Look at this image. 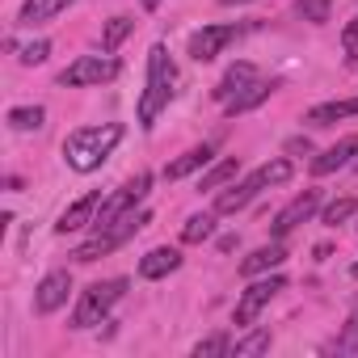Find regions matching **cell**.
<instances>
[{
  "label": "cell",
  "mask_w": 358,
  "mask_h": 358,
  "mask_svg": "<svg viewBox=\"0 0 358 358\" xmlns=\"http://www.w3.org/2000/svg\"><path fill=\"white\" fill-rule=\"evenodd\" d=\"M127 127L122 122H106V127H76L68 139H64V160L76 169V173H93L110 160V152L122 143Z\"/></svg>",
  "instance_id": "6da1fadb"
},
{
  "label": "cell",
  "mask_w": 358,
  "mask_h": 358,
  "mask_svg": "<svg viewBox=\"0 0 358 358\" xmlns=\"http://www.w3.org/2000/svg\"><path fill=\"white\" fill-rule=\"evenodd\" d=\"M173 80H177L173 59H169V51L156 43V47L148 51V85H143V97H139V127H143V131H152L156 118H160V110L169 106Z\"/></svg>",
  "instance_id": "7a4b0ae2"
},
{
  "label": "cell",
  "mask_w": 358,
  "mask_h": 358,
  "mask_svg": "<svg viewBox=\"0 0 358 358\" xmlns=\"http://www.w3.org/2000/svg\"><path fill=\"white\" fill-rule=\"evenodd\" d=\"M282 182H291V160H266L262 169H253L245 182H236L232 190H224L220 199H215V215H236V211H245L266 186H282Z\"/></svg>",
  "instance_id": "3957f363"
},
{
  "label": "cell",
  "mask_w": 358,
  "mask_h": 358,
  "mask_svg": "<svg viewBox=\"0 0 358 358\" xmlns=\"http://www.w3.org/2000/svg\"><path fill=\"white\" fill-rule=\"evenodd\" d=\"M152 224V211H131V215H122L118 224H110V228H101V232H93L76 253H72V262H80V266H89V262H97V257H106V253H114L118 245H127L139 228H148Z\"/></svg>",
  "instance_id": "277c9868"
},
{
  "label": "cell",
  "mask_w": 358,
  "mask_h": 358,
  "mask_svg": "<svg viewBox=\"0 0 358 358\" xmlns=\"http://www.w3.org/2000/svg\"><path fill=\"white\" fill-rule=\"evenodd\" d=\"M127 295V278H106V282H89L72 308V329H93L110 316V308Z\"/></svg>",
  "instance_id": "5b68a950"
},
{
  "label": "cell",
  "mask_w": 358,
  "mask_h": 358,
  "mask_svg": "<svg viewBox=\"0 0 358 358\" xmlns=\"http://www.w3.org/2000/svg\"><path fill=\"white\" fill-rule=\"evenodd\" d=\"M148 186H152V173H135L131 182L122 186V190H114L106 203H101V211H97V220H93V232H101V228H110V224H118L122 215H131L143 199H148Z\"/></svg>",
  "instance_id": "8992f818"
},
{
  "label": "cell",
  "mask_w": 358,
  "mask_h": 358,
  "mask_svg": "<svg viewBox=\"0 0 358 358\" xmlns=\"http://www.w3.org/2000/svg\"><path fill=\"white\" fill-rule=\"evenodd\" d=\"M118 76V64L110 59V55H80L76 64H68L64 72H59V85H68V89H89V85H106V80H114Z\"/></svg>",
  "instance_id": "52a82bcc"
},
{
  "label": "cell",
  "mask_w": 358,
  "mask_h": 358,
  "mask_svg": "<svg viewBox=\"0 0 358 358\" xmlns=\"http://www.w3.org/2000/svg\"><path fill=\"white\" fill-rule=\"evenodd\" d=\"M278 291H287V278H282V274H266V278H257L253 287H245L241 299H236V324H253V320L262 316V308H266Z\"/></svg>",
  "instance_id": "ba28073f"
},
{
  "label": "cell",
  "mask_w": 358,
  "mask_h": 358,
  "mask_svg": "<svg viewBox=\"0 0 358 358\" xmlns=\"http://www.w3.org/2000/svg\"><path fill=\"white\" fill-rule=\"evenodd\" d=\"M316 207H320V190H303V194H295L278 215H274V224H270V236L274 241H282V236H291L299 224H308L312 215H316Z\"/></svg>",
  "instance_id": "9c48e42d"
},
{
  "label": "cell",
  "mask_w": 358,
  "mask_h": 358,
  "mask_svg": "<svg viewBox=\"0 0 358 358\" xmlns=\"http://www.w3.org/2000/svg\"><path fill=\"white\" fill-rule=\"evenodd\" d=\"M241 34V26H203L199 34H190V47H186V55L194 59V64H211L232 38Z\"/></svg>",
  "instance_id": "30bf717a"
},
{
  "label": "cell",
  "mask_w": 358,
  "mask_h": 358,
  "mask_svg": "<svg viewBox=\"0 0 358 358\" xmlns=\"http://www.w3.org/2000/svg\"><path fill=\"white\" fill-rule=\"evenodd\" d=\"M68 295H72V274H68V270H51V274L38 282V291H34V308H38L43 316H51V312H59V308L68 303Z\"/></svg>",
  "instance_id": "8fae6325"
},
{
  "label": "cell",
  "mask_w": 358,
  "mask_h": 358,
  "mask_svg": "<svg viewBox=\"0 0 358 358\" xmlns=\"http://www.w3.org/2000/svg\"><path fill=\"white\" fill-rule=\"evenodd\" d=\"M101 190H93V194H85V199H76L64 215H59V224H55V232L59 236H68V232H80V228H93V220H97V211H101Z\"/></svg>",
  "instance_id": "7c38bea8"
},
{
  "label": "cell",
  "mask_w": 358,
  "mask_h": 358,
  "mask_svg": "<svg viewBox=\"0 0 358 358\" xmlns=\"http://www.w3.org/2000/svg\"><path fill=\"white\" fill-rule=\"evenodd\" d=\"M253 80H262V76H257V68H253V64H232V68H228V72H224V80H220V85H215V89H211V97H215V101H220V106H228V101H232V97H236V93H245V89H249V85H253Z\"/></svg>",
  "instance_id": "4fadbf2b"
},
{
  "label": "cell",
  "mask_w": 358,
  "mask_h": 358,
  "mask_svg": "<svg viewBox=\"0 0 358 358\" xmlns=\"http://www.w3.org/2000/svg\"><path fill=\"white\" fill-rule=\"evenodd\" d=\"M282 262H287V245H282V241H270V245L253 249V253L241 262V274H245V278H257V274H270V270H278Z\"/></svg>",
  "instance_id": "5bb4252c"
},
{
  "label": "cell",
  "mask_w": 358,
  "mask_h": 358,
  "mask_svg": "<svg viewBox=\"0 0 358 358\" xmlns=\"http://www.w3.org/2000/svg\"><path fill=\"white\" fill-rule=\"evenodd\" d=\"M354 152H358V135H345V139H337L329 152H320V156L312 160V173H316V177H324V173H337V169L354 164V160H350Z\"/></svg>",
  "instance_id": "9a60e30c"
},
{
  "label": "cell",
  "mask_w": 358,
  "mask_h": 358,
  "mask_svg": "<svg viewBox=\"0 0 358 358\" xmlns=\"http://www.w3.org/2000/svg\"><path fill=\"white\" fill-rule=\"evenodd\" d=\"M72 5H76V0H26L22 13H17V26L34 30V26L51 22V17H59V13H64V9H72Z\"/></svg>",
  "instance_id": "2e32d148"
},
{
  "label": "cell",
  "mask_w": 358,
  "mask_h": 358,
  "mask_svg": "<svg viewBox=\"0 0 358 358\" xmlns=\"http://www.w3.org/2000/svg\"><path fill=\"white\" fill-rule=\"evenodd\" d=\"M211 143H203V148H190L186 156H177L173 164H164V182H182V177H190V173H199V169H207L211 164Z\"/></svg>",
  "instance_id": "e0dca14e"
},
{
  "label": "cell",
  "mask_w": 358,
  "mask_h": 358,
  "mask_svg": "<svg viewBox=\"0 0 358 358\" xmlns=\"http://www.w3.org/2000/svg\"><path fill=\"white\" fill-rule=\"evenodd\" d=\"M274 89H278V80H253V85H249L245 93H236V97H232V101L224 106V110H228V118H236V114H249V110H257V106H262V101H266V97H270Z\"/></svg>",
  "instance_id": "ac0fdd59"
},
{
  "label": "cell",
  "mask_w": 358,
  "mask_h": 358,
  "mask_svg": "<svg viewBox=\"0 0 358 358\" xmlns=\"http://www.w3.org/2000/svg\"><path fill=\"white\" fill-rule=\"evenodd\" d=\"M177 266H182V253L169 249V245H160V249H152V253L139 262V278H164V274H173Z\"/></svg>",
  "instance_id": "d6986e66"
},
{
  "label": "cell",
  "mask_w": 358,
  "mask_h": 358,
  "mask_svg": "<svg viewBox=\"0 0 358 358\" xmlns=\"http://www.w3.org/2000/svg\"><path fill=\"white\" fill-rule=\"evenodd\" d=\"M358 114V97H345V101H320L308 110V127H333L337 118H350Z\"/></svg>",
  "instance_id": "ffe728a7"
},
{
  "label": "cell",
  "mask_w": 358,
  "mask_h": 358,
  "mask_svg": "<svg viewBox=\"0 0 358 358\" xmlns=\"http://www.w3.org/2000/svg\"><path fill=\"white\" fill-rule=\"evenodd\" d=\"M241 173V160L236 156H224L220 164H211L207 173H203V182H199V190H224L228 182H232V177Z\"/></svg>",
  "instance_id": "44dd1931"
},
{
  "label": "cell",
  "mask_w": 358,
  "mask_h": 358,
  "mask_svg": "<svg viewBox=\"0 0 358 358\" xmlns=\"http://www.w3.org/2000/svg\"><path fill=\"white\" fill-rule=\"evenodd\" d=\"M211 232H215V211L190 215V220L182 224V241H186V245H203V241H207Z\"/></svg>",
  "instance_id": "7402d4cb"
},
{
  "label": "cell",
  "mask_w": 358,
  "mask_h": 358,
  "mask_svg": "<svg viewBox=\"0 0 358 358\" xmlns=\"http://www.w3.org/2000/svg\"><path fill=\"white\" fill-rule=\"evenodd\" d=\"M43 118H47L43 106H13V110H9V127H13V131H38Z\"/></svg>",
  "instance_id": "603a6c76"
},
{
  "label": "cell",
  "mask_w": 358,
  "mask_h": 358,
  "mask_svg": "<svg viewBox=\"0 0 358 358\" xmlns=\"http://www.w3.org/2000/svg\"><path fill=\"white\" fill-rule=\"evenodd\" d=\"M131 30H135V22H131V17H110V22H106V30H101V51H106V55H110V51H118V43H122Z\"/></svg>",
  "instance_id": "cb8c5ba5"
},
{
  "label": "cell",
  "mask_w": 358,
  "mask_h": 358,
  "mask_svg": "<svg viewBox=\"0 0 358 358\" xmlns=\"http://www.w3.org/2000/svg\"><path fill=\"white\" fill-rule=\"evenodd\" d=\"M358 215V203L354 199H333L324 211H320V224L324 228H337V224H345V220H354Z\"/></svg>",
  "instance_id": "d4e9b609"
},
{
  "label": "cell",
  "mask_w": 358,
  "mask_h": 358,
  "mask_svg": "<svg viewBox=\"0 0 358 358\" xmlns=\"http://www.w3.org/2000/svg\"><path fill=\"white\" fill-rule=\"evenodd\" d=\"M266 350H270V329H253L249 337L232 341V354L236 358H253V354H266Z\"/></svg>",
  "instance_id": "484cf974"
},
{
  "label": "cell",
  "mask_w": 358,
  "mask_h": 358,
  "mask_svg": "<svg viewBox=\"0 0 358 358\" xmlns=\"http://www.w3.org/2000/svg\"><path fill=\"white\" fill-rule=\"evenodd\" d=\"M295 13L312 26H324L329 13H333V0H295Z\"/></svg>",
  "instance_id": "4316f807"
},
{
  "label": "cell",
  "mask_w": 358,
  "mask_h": 358,
  "mask_svg": "<svg viewBox=\"0 0 358 358\" xmlns=\"http://www.w3.org/2000/svg\"><path fill=\"white\" fill-rule=\"evenodd\" d=\"M9 47L17 51V59H22L26 68H34V64H43V59L51 55V43H47V38H34V43H22V47H17V43H9Z\"/></svg>",
  "instance_id": "83f0119b"
},
{
  "label": "cell",
  "mask_w": 358,
  "mask_h": 358,
  "mask_svg": "<svg viewBox=\"0 0 358 358\" xmlns=\"http://www.w3.org/2000/svg\"><path fill=\"white\" fill-rule=\"evenodd\" d=\"M220 354H232V337L228 333H211L194 345V358H220Z\"/></svg>",
  "instance_id": "f1b7e54d"
},
{
  "label": "cell",
  "mask_w": 358,
  "mask_h": 358,
  "mask_svg": "<svg viewBox=\"0 0 358 358\" xmlns=\"http://www.w3.org/2000/svg\"><path fill=\"white\" fill-rule=\"evenodd\" d=\"M337 354H358V308L350 312V320L341 324V333H337V345H333Z\"/></svg>",
  "instance_id": "f546056e"
},
{
  "label": "cell",
  "mask_w": 358,
  "mask_h": 358,
  "mask_svg": "<svg viewBox=\"0 0 358 358\" xmlns=\"http://www.w3.org/2000/svg\"><path fill=\"white\" fill-rule=\"evenodd\" d=\"M341 47H345V59H350V64H358V17L341 30Z\"/></svg>",
  "instance_id": "4dcf8cb0"
},
{
  "label": "cell",
  "mask_w": 358,
  "mask_h": 358,
  "mask_svg": "<svg viewBox=\"0 0 358 358\" xmlns=\"http://www.w3.org/2000/svg\"><path fill=\"white\" fill-rule=\"evenodd\" d=\"M287 152H303V156H308V152H312V143H308V139H291V143H287Z\"/></svg>",
  "instance_id": "1f68e13d"
},
{
  "label": "cell",
  "mask_w": 358,
  "mask_h": 358,
  "mask_svg": "<svg viewBox=\"0 0 358 358\" xmlns=\"http://www.w3.org/2000/svg\"><path fill=\"white\" fill-rule=\"evenodd\" d=\"M139 5H143V9H148V13H156V9H160V5H164V0H139Z\"/></svg>",
  "instance_id": "d6a6232c"
},
{
  "label": "cell",
  "mask_w": 358,
  "mask_h": 358,
  "mask_svg": "<svg viewBox=\"0 0 358 358\" xmlns=\"http://www.w3.org/2000/svg\"><path fill=\"white\" fill-rule=\"evenodd\" d=\"M350 278H354V282H358V262H354V266H350Z\"/></svg>",
  "instance_id": "836d02e7"
},
{
  "label": "cell",
  "mask_w": 358,
  "mask_h": 358,
  "mask_svg": "<svg viewBox=\"0 0 358 358\" xmlns=\"http://www.w3.org/2000/svg\"><path fill=\"white\" fill-rule=\"evenodd\" d=\"M224 5H249V0H224Z\"/></svg>",
  "instance_id": "e575fe53"
},
{
  "label": "cell",
  "mask_w": 358,
  "mask_h": 358,
  "mask_svg": "<svg viewBox=\"0 0 358 358\" xmlns=\"http://www.w3.org/2000/svg\"><path fill=\"white\" fill-rule=\"evenodd\" d=\"M354 169H358V160H354Z\"/></svg>",
  "instance_id": "d590c367"
}]
</instances>
